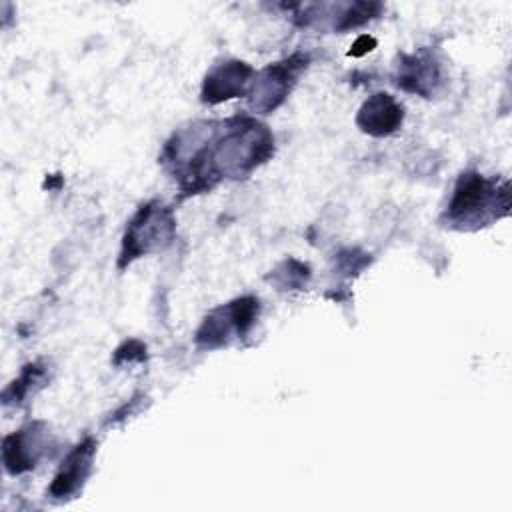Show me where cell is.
<instances>
[{
	"label": "cell",
	"instance_id": "1",
	"mask_svg": "<svg viewBox=\"0 0 512 512\" xmlns=\"http://www.w3.org/2000/svg\"><path fill=\"white\" fill-rule=\"evenodd\" d=\"M508 212V188H498L494 182L482 178L476 172H466L458 178L452 202L448 206V220L460 224H486L490 218H498L496 208Z\"/></svg>",
	"mask_w": 512,
	"mask_h": 512
},
{
	"label": "cell",
	"instance_id": "2",
	"mask_svg": "<svg viewBox=\"0 0 512 512\" xmlns=\"http://www.w3.org/2000/svg\"><path fill=\"white\" fill-rule=\"evenodd\" d=\"M172 232L174 220L170 210L158 202H148L138 210V214L132 218L126 230L120 266L142 254H148L150 250L162 248L166 242H170Z\"/></svg>",
	"mask_w": 512,
	"mask_h": 512
},
{
	"label": "cell",
	"instance_id": "3",
	"mask_svg": "<svg viewBox=\"0 0 512 512\" xmlns=\"http://www.w3.org/2000/svg\"><path fill=\"white\" fill-rule=\"evenodd\" d=\"M302 68H306V56L294 54L288 60L272 64L266 70H262L252 88L254 108L262 112L274 110L286 98Z\"/></svg>",
	"mask_w": 512,
	"mask_h": 512
},
{
	"label": "cell",
	"instance_id": "4",
	"mask_svg": "<svg viewBox=\"0 0 512 512\" xmlns=\"http://www.w3.org/2000/svg\"><path fill=\"white\" fill-rule=\"evenodd\" d=\"M256 316H258V300L250 296L240 298L228 304L226 308H218L210 318H206L204 326L198 332V342L206 340L208 346H214V340L220 338V342H224L230 330L244 336L252 328Z\"/></svg>",
	"mask_w": 512,
	"mask_h": 512
},
{
	"label": "cell",
	"instance_id": "5",
	"mask_svg": "<svg viewBox=\"0 0 512 512\" xmlns=\"http://www.w3.org/2000/svg\"><path fill=\"white\" fill-rule=\"evenodd\" d=\"M96 452V444L92 438H86L80 442L62 462L58 474L54 476V482L50 484V496L54 498H64L76 492L82 482L88 478L90 468H92V458Z\"/></svg>",
	"mask_w": 512,
	"mask_h": 512
},
{
	"label": "cell",
	"instance_id": "6",
	"mask_svg": "<svg viewBox=\"0 0 512 512\" xmlns=\"http://www.w3.org/2000/svg\"><path fill=\"white\" fill-rule=\"evenodd\" d=\"M252 68L244 62H226L214 68L202 88V100L204 102H222L234 96H240L246 92V86L250 82Z\"/></svg>",
	"mask_w": 512,
	"mask_h": 512
},
{
	"label": "cell",
	"instance_id": "7",
	"mask_svg": "<svg viewBox=\"0 0 512 512\" xmlns=\"http://www.w3.org/2000/svg\"><path fill=\"white\" fill-rule=\"evenodd\" d=\"M402 122V108L392 100L390 94H374L364 102L358 114V126L372 134L384 136L394 132Z\"/></svg>",
	"mask_w": 512,
	"mask_h": 512
},
{
	"label": "cell",
	"instance_id": "8",
	"mask_svg": "<svg viewBox=\"0 0 512 512\" xmlns=\"http://www.w3.org/2000/svg\"><path fill=\"white\" fill-rule=\"evenodd\" d=\"M440 80V66L428 52L402 58L396 84L408 92L428 96L434 92V84Z\"/></svg>",
	"mask_w": 512,
	"mask_h": 512
},
{
	"label": "cell",
	"instance_id": "9",
	"mask_svg": "<svg viewBox=\"0 0 512 512\" xmlns=\"http://www.w3.org/2000/svg\"><path fill=\"white\" fill-rule=\"evenodd\" d=\"M38 434L34 432L30 436L28 430H18L10 436L4 438V464L6 470L12 474H20L26 472L30 468H34L36 460H38Z\"/></svg>",
	"mask_w": 512,
	"mask_h": 512
}]
</instances>
